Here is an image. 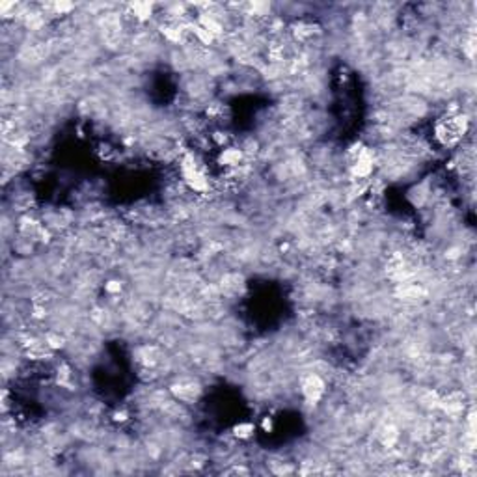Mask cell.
<instances>
[{
    "label": "cell",
    "mask_w": 477,
    "mask_h": 477,
    "mask_svg": "<svg viewBox=\"0 0 477 477\" xmlns=\"http://www.w3.org/2000/svg\"><path fill=\"white\" fill-rule=\"evenodd\" d=\"M326 384L322 380V376L319 373H310L302 378V394L306 396L308 401L317 402L320 399V396L324 394Z\"/></svg>",
    "instance_id": "6da1fadb"
},
{
    "label": "cell",
    "mask_w": 477,
    "mask_h": 477,
    "mask_svg": "<svg viewBox=\"0 0 477 477\" xmlns=\"http://www.w3.org/2000/svg\"><path fill=\"white\" fill-rule=\"evenodd\" d=\"M244 158V153H242V150H238V148H226V150H222V153H220V162H222V166H228V168H237V166H240V160Z\"/></svg>",
    "instance_id": "7a4b0ae2"
},
{
    "label": "cell",
    "mask_w": 477,
    "mask_h": 477,
    "mask_svg": "<svg viewBox=\"0 0 477 477\" xmlns=\"http://www.w3.org/2000/svg\"><path fill=\"white\" fill-rule=\"evenodd\" d=\"M233 430H235V436L248 438L254 432V425H252V423H240V425H237V427H235Z\"/></svg>",
    "instance_id": "3957f363"
},
{
    "label": "cell",
    "mask_w": 477,
    "mask_h": 477,
    "mask_svg": "<svg viewBox=\"0 0 477 477\" xmlns=\"http://www.w3.org/2000/svg\"><path fill=\"white\" fill-rule=\"evenodd\" d=\"M104 289H106L108 293H120V291H122V284L116 282V280H112V282H108V284L104 286Z\"/></svg>",
    "instance_id": "277c9868"
}]
</instances>
